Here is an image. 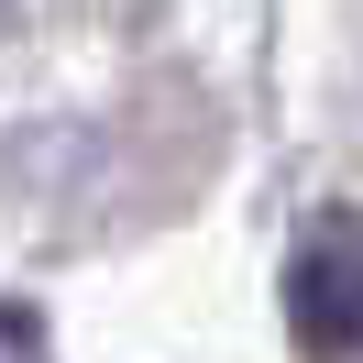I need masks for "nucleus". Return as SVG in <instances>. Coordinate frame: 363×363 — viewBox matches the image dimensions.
Masks as SVG:
<instances>
[{
	"label": "nucleus",
	"instance_id": "obj_1",
	"mask_svg": "<svg viewBox=\"0 0 363 363\" xmlns=\"http://www.w3.org/2000/svg\"><path fill=\"white\" fill-rule=\"evenodd\" d=\"M286 330L308 363H363V209H319L286 253Z\"/></svg>",
	"mask_w": 363,
	"mask_h": 363
},
{
	"label": "nucleus",
	"instance_id": "obj_2",
	"mask_svg": "<svg viewBox=\"0 0 363 363\" xmlns=\"http://www.w3.org/2000/svg\"><path fill=\"white\" fill-rule=\"evenodd\" d=\"M0 363H45V330H33V308H11V297H0Z\"/></svg>",
	"mask_w": 363,
	"mask_h": 363
}]
</instances>
